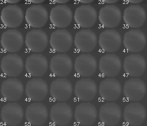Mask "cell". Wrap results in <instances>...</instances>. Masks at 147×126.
<instances>
[{
	"instance_id": "ba28073f",
	"label": "cell",
	"mask_w": 147,
	"mask_h": 126,
	"mask_svg": "<svg viewBox=\"0 0 147 126\" xmlns=\"http://www.w3.org/2000/svg\"><path fill=\"white\" fill-rule=\"evenodd\" d=\"M73 112L69 105L65 103H58L53 105L51 109V120L55 125L64 126L71 122Z\"/></svg>"
},
{
	"instance_id": "8fae6325",
	"label": "cell",
	"mask_w": 147,
	"mask_h": 126,
	"mask_svg": "<svg viewBox=\"0 0 147 126\" xmlns=\"http://www.w3.org/2000/svg\"><path fill=\"white\" fill-rule=\"evenodd\" d=\"M72 67V59L65 54H57L53 56L51 60V71L57 77H64L68 75Z\"/></svg>"
},
{
	"instance_id": "ffe728a7",
	"label": "cell",
	"mask_w": 147,
	"mask_h": 126,
	"mask_svg": "<svg viewBox=\"0 0 147 126\" xmlns=\"http://www.w3.org/2000/svg\"><path fill=\"white\" fill-rule=\"evenodd\" d=\"M48 67V60L41 54H33L26 60L25 68L26 72L32 76H42L45 74Z\"/></svg>"
},
{
	"instance_id": "d6986e66",
	"label": "cell",
	"mask_w": 147,
	"mask_h": 126,
	"mask_svg": "<svg viewBox=\"0 0 147 126\" xmlns=\"http://www.w3.org/2000/svg\"><path fill=\"white\" fill-rule=\"evenodd\" d=\"M122 116L121 109L113 103H107L100 108L99 117L104 125L113 126L118 124Z\"/></svg>"
},
{
	"instance_id": "277c9868",
	"label": "cell",
	"mask_w": 147,
	"mask_h": 126,
	"mask_svg": "<svg viewBox=\"0 0 147 126\" xmlns=\"http://www.w3.org/2000/svg\"><path fill=\"white\" fill-rule=\"evenodd\" d=\"M146 62L144 57L138 54H132L125 58L123 68L125 73L130 76L138 77L144 73Z\"/></svg>"
},
{
	"instance_id": "7402d4cb",
	"label": "cell",
	"mask_w": 147,
	"mask_h": 126,
	"mask_svg": "<svg viewBox=\"0 0 147 126\" xmlns=\"http://www.w3.org/2000/svg\"><path fill=\"white\" fill-rule=\"evenodd\" d=\"M48 91V84L42 79L34 78L26 83L25 93L28 98L33 101L40 102L43 100Z\"/></svg>"
},
{
	"instance_id": "9a60e30c",
	"label": "cell",
	"mask_w": 147,
	"mask_h": 126,
	"mask_svg": "<svg viewBox=\"0 0 147 126\" xmlns=\"http://www.w3.org/2000/svg\"><path fill=\"white\" fill-rule=\"evenodd\" d=\"M48 116V109L42 103H34L26 108L25 117L33 126H40L44 124Z\"/></svg>"
},
{
	"instance_id": "4316f807",
	"label": "cell",
	"mask_w": 147,
	"mask_h": 126,
	"mask_svg": "<svg viewBox=\"0 0 147 126\" xmlns=\"http://www.w3.org/2000/svg\"><path fill=\"white\" fill-rule=\"evenodd\" d=\"M48 13L45 8L41 5H33L28 8L25 14L26 23L34 28L44 26L48 21Z\"/></svg>"
},
{
	"instance_id": "6da1fadb",
	"label": "cell",
	"mask_w": 147,
	"mask_h": 126,
	"mask_svg": "<svg viewBox=\"0 0 147 126\" xmlns=\"http://www.w3.org/2000/svg\"><path fill=\"white\" fill-rule=\"evenodd\" d=\"M24 116L22 107L17 103H7L1 109V119L7 126L18 125L21 122Z\"/></svg>"
},
{
	"instance_id": "9c48e42d",
	"label": "cell",
	"mask_w": 147,
	"mask_h": 126,
	"mask_svg": "<svg viewBox=\"0 0 147 126\" xmlns=\"http://www.w3.org/2000/svg\"><path fill=\"white\" fill-rule=\"evenodd\" d=\"M146 43V36L144 33L140 30H130L124 35V46L130 52H140L144 48Z\"/></svg>"
},
{
	"instance_id": "44dd1931",
	"label": "cell",
	"mask_w": 147,
	"mask_h": 126,
	"mask_svg": "<svg viewBox=\"0 0 147 126\" xmlns=\"http://www.w3.org/2000/svg\"><path fill=\"white\" fill-rule=\"evenodd\" d=\"M50 44L57 52L64 53L68 51L73 42V38L70 32L66 29H58L51 35Z\"/></svg>"
},
{
	"instance_id": "f546056e",
	"label": "cell",
	"mask_w": 147,
	"mask_h": 126,
	"mask_svg": "<svg viewBox=\"0 0 147 126\" xmlns=\"http://www.w3.org/2000/svg\"><path fill=\"white\" fill-rule=\"evenodd\" d=\"M74 18L80 27L89 28L94 26L97 18L96 10L90 5H82L77 8Z\"/></svg>"
},
{
	"instance_id": "836d02e7",
	"label": "cell",
	"mask_w": 147,
	"mask_h": 126,
	"mask_svg": "<svg viewBox=\"0 0 147 126\" xmlns=\"http://www.w3.org/2000/svg\"><path fill=\"white\" fill-rule=\"evenodd\" d=\"M80 3H85V4H87V3H90L93 2L94 0H78Z\"/></svg>"
},
{
	"instance_id": "603a6c76",
	"label": "cell",
	"mask_w": 147,
	"mask_h": 126,
	"mask_svg": "<svg viewBox=\"0 0 147 126\" xmlns=\"http://www.w3.org/2000/svg\"><path fill=\"white\" fill-rule=\"evenodd\" d=\"M122 42L121 36L115 29H107L100 34L99 44L100 47L107 52L113 53L120 48Z\"/></svg>"
},
{
	"instance_id": "e575fe53",
	"label": "cell",
	"mask_w": 147,
	"mask_h": 126,
	"mask_svg": "<svg viewBox=\"0 0 147 126\" xmlns=\"http://www.w3.org/2000/svg\"><path fill=\"white\" fill-rule=\"evenodd\" d=\"M30 2L33 3H40L44 2L45 0H28Z\"/></svg>"
},
{
	"instance_id": "30bf717a",
	"label": "cell",
	"mask_w": 147,
	"mask_h": 126,
	"mask_svg": "<svg viewBox=\"0 0 147 126\" xmlns=\"http://www.w3.org/2000/svg\"><path fill=\"white\" fill-rule=\"evenodd\" d=\"M121 67L120 58L115 54H106L100 59L99 68L100 72L106 76H115L119 74Z\"/></svg>"
},
{
	"instance_id": "484cf974",
	"label": "cell",
	"mask_w": 147,
	"mask_h": 126,
	"mask_svg": "<svg viewBox=\"0 0 147 126\" xmlns=\"http://www.w3.org/2000/svg\"><path fill=\"white\" fill-rule=\"evenodd\" d=\"M123 18L125 23L129 27L139 28L145 22L146 13L141 6L131 5L125 9Z\"/></svg>"
},
{
	"instance_id": "d6a6232c",
	"label": "cell",
	"mask_w": 147,
	"mask_h": 126,
	"mask_svg": "<svg viewBox=\"0 0 147 126\" xmlns=\"http://www.w3.org/2000/svg\"><path fill=\"white\" fill-rule=\"evenodd\" d=\"M102 1L106 3L112 4L118 2L119 0H102Z\"/></svg>"
},
{
	"instance_id": "83f0119b",
	"label": "cell",
	"mask_w": 147,
	"mask_h": 126,
	"mask_svg": "<svg viewBox=\"0 0 147 126\" xmlns=\"http://www.w3.org/2000/svg\"><path fill=\"white\" fill-rule=\"evenodd\" d=\"M98 18L104 27L114 28L118 26L121 21V11L115 5H108L101 8Z\"/></svg>"
},
{
	"instance_id": "f1b7e54d",
	"label": "cell",
	"mask_w": 147,
	"mask_h": 126,
	"mask_svg": "<svg viewBox=\"0 0 147 126\" xmlns=\"http://www.w3.org/2000/svg\"><path fill=\"white\" fill-rule=\"evenodd\" d=\"M49 18L52 23L58 28H65L71 24L73 18L71 9L65 5H57L52 8Z\"/></svg>"
},
{
	"instance_id": "cb8c5ba5",
	"label": "cell",
	"mask_w": 147,
	"mask_h": 126,
	"mask_svg": "<svg viewBox=\"0 0 147 126\" xmlns=\"http://www.w3.org/2000/svg\"><path fill=\"white\" fill-rule=\"evenodd\" d=\"M25 42L26 47L32 52H41L47 48L48 38L42 30L34 29L26 34Z\"/></svg>"
},
{
	"instance_id": "5b68a950",
	"label": "cell",
	"mask_w": 147,
	"mask_h": 126,
	"mask_svg": "<svg viewBox=\"0 0 147 126\" xmlns=\"http://www.w3.org/2000/svg\"><path fill=\"white\" fill-rule=\"evenodd\" d=\"M97 87L95 81L89 78H83L76 82L75 94L81 101L89 102L96 96Z\"/></svg>"
},
{
	"instance_id": "ac0fdd59",
	"label": "cell",
	"mask_w": 147,
	"mask_h": 126,
	"mask_svg": "<svg viewBox=\"0 0 147 126\" xmlns=\"http://www.w3.org/2000/svg\"><path fill=\"white\" fill-rule=\"evenodd\" d=\"M122 87L120 82L113 78H107L100 83L99 93L100 96L108 102H114L119 98Z\"/></svg>"
},
{
	"instance_id": "1f68e13d",
	"label": "cell",
	"mask_w": 147,
	"mask_h": 126,
	"mask_svg": "<svg viewBox=\"0 0 147 126\" xmlns=\"http://www.w3.org/2000/svg\"><path fill=\"white\" fill-rule=\"evenodd\" d=\"M5 2L9 3H18L20 1V0H4Z\"/></svg>"
},
{
	"instance_id": "3957f363",
	"label": "cell",
	"mask_w": 147,
	"mask_h": 126,
	"mask_svg": "<svg viewBox=\"0 0 147 126\" xmlns=\"http://www.w3.org/2000/svg\"><path fill=\"white\" fill-rule=\"evenodd\" d=\"M24 67L22 58L17 54H9L2 58L1 67L7 76L16 77L22 73Z\"/></svg>"
},
{
	"instance_id": "d590c367",
	"label": "cell",
	"mask_w": 147,
	"mask_h": 126,
	"mask_svg": "<svg viewBox=\"0 0 147 126\" xmlns=\"http://www.w3.org/2000/svg\"><path fill=\"white\" fill-rule=\"evenodd\" d=\"M56 3H65L68 2L70 0H53Z\"/></svg>"
},
{
	"instance_id": "8992f818",
	"label": "cell",
	"mask_w": 147,
	"mask_h": 126,
	"mask_svg": "<svg viewBox=\"0 0 147 126\" xmlns=\"http://www.w3.org/2000/svg\"><path fill=\"white\" fill-rule=\"evenodd\" d=\"M146 87L144 82L138 78H132L127 80L124 84V96L133 102H138L144 97Z\"/></svg>"
},
{
	"instance_id": "7c38bea8",
	"label": "cell",
	"mask_w": 147,
	"mask_h": 126,
	"mask_svg": "<svg viewBox=\"0 0 147 126\" xmlns=\"http://www.w3.org/2000/svg\"><path fill=\"white\" fill-rule=\"evenodd\" d=\"M73 91L72 84L67 79L58 78L51 82V95L57 101L65 102L71 97Z\"/></svg>"
},
{
	"instance_id": "52a82bcc",
	"label": "cell",
	"mask_w": 147,
	"mask_h": 126,
	"mask_svg": "<svg viewBox=\"0 0 147 126\" xmlns=\"http://www.w3.org/2000/svg\"><path fill=\"white\" fill-rule=\"evenodd\" d=\"M146 117V111L143 105L139 103H132L124 109V120L132 126H138L144 122Z\"/></svg>"
},
{
	"instance_id": "2e32d148",
	"label": "cell",
	"mask_w": 147,
	"mask_h": 126,
	"mask_svg": "<svg viewBox=\"0 0 147 126\" xmlns=\"http://www.w3.org/2000/svg\"><path fill=\"white\" fill-rule=\"evenodd\" d=\"M24 42L22 34L17 29H8L3 32L1 36V46L8 52L14 53L19 51Z\"/></svg>"
},
{
	"instance_id": "4fadbf2b",
	"label": "cell",
	"mask_w": 147,
	"mask_h": 126,
	"mask_svg": "<svg viewBox=\"0 0 147 126\" xmlns=\"http://www.w3.org/2000/svg\"><path fill=\"white\" fill-rule=\"evenodd\" d=\"M97 67L96 58L89 54H83L76 58L74 64L76 72L79 75L89 77L95 73Z\"/></svg>"
},
{
	"instance_id": "4dcf8cb0",
	"label": "cell",
	"mask_w": 147,
	"mask_h": 126,
	"mask_svg": "<svg viewBox=\"0 0 147 126\" xmlns=\"http://www.w3.org/2000/svg\"><path fill=\"white\" fill-rule=\"evenodd\" d=\"M126 1L130 3L136 4V3H139L142 2L143 0H126Z\"/></svg>"
},
{
	"instance_id": "7a4b0ae2",
	"label": "cell",
	"mask_w": 147,
	"mask_h": 126,
	"mask_svg": "<svg viewBox=\"0 0 147 126\" xmlns=\"http://www.w3.org/2000/svg\"><path fill=\"white\" fill-rule=\"evenodd\" d=\"M24 92L22 83L16 78L7 79L3 81L1 85V95L8 101L16 102L19 100Z\"/></svg>"
},
{
	"instance_id": "5bb4252c",
	"label": "cell",
	"mask_w": 147,
	"mask_h": 126,
	"mask_svg": "<svg viewBox=\"0 0 147 126\" xmlns=\"http://www.w3.org/2000/svg\"><path fill=\"white\" fill-rule=\"evenodd\" d=\"M97 116L96 108L90 103H83L76 108L75 119L82 126H89L93 125Z\"/></svg>"
},
{
	"instance_id": "e0dca14e",
	"label": "cell",
	"mask_w": 147,
	"mask_h": 126,
	"mask_svg": "<svg viewBox=\"0 0 147 126\" xmlns=\"http://www.w3.org/2000/svg\"><path fill=\"white\" fill-rule=\"evenodd\" d=\"M74 44L82 52L88 53L95 49L97 42V36L90 29H83L76 34Z\"/></svg>"
},
{
	"instance_id": "d4e9b609",
	"label": "cell",
	"mask_w": 147,
	"mask_h": 126,
	"mask_svg": "<svg viewBox=\"0 0 147 126\" xmlns=\"http://www.w3.org/2000/svg\"><path fill=\"white\" fill-rule=\"evenodd\" d=\"M24 18L23 10L17 5L7 6L1 11V21L3 25L9 28H16L20 26Z\"/></svg>"
}]
</instances>
